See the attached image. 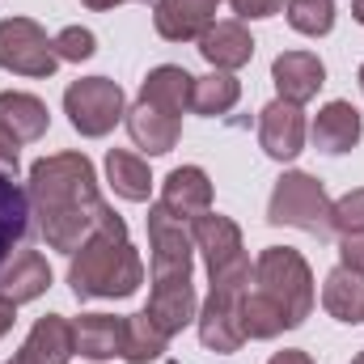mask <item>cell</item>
I'll use <instances>...</instances> for the list:
<instances>
[{
	"label": "cell",
	"instance_id": "1",
	"mask_svg": "<svg viewBox=\"0 0 364 364\" xmlns=\"http://www.w3.org/2000/svg\"><path fill=\"white\" fill-rule=\"evenodd\" d=\"M30 208L51 250L77 255L93 233L127 229L123 216L97 195V174L85 153H55L30 166Z\"/></svg>",
	"mask_w": 364,
	"mask_h": 364
},
{
	"label": "cell",
	"instance_id": "2",
	"mask_svg": "<svg viewBox=\"0 0 364 364\" xmlns=\"http://www.w3.org/2000/svg\"><path fill=\"white\" fill-rule=\"evenodd\" d=\"M149 250H153V292L144 314L174 339L186 322L199 318L195 284H191V263H195V242L186 220L170 216L161 203L149 208Z\"/></svg>",
	"mask_w": 364,
	"mask_h": 364
},
{
	"label": "cell",
	"instance_id": "3",
	"mask_svg": "<svg viewBox=\"0 0 364 364\" xmlns=\"http://www.w3.org/2000/svg\"><path fill=\"white\" fill-rule=\"evenodd\" d=\"M144 284V263L127 242V229L93 233L68 263V288L77 301H123Z\"/></svg>",
	"mask_w": 364,
	"mask_h": 364
},
{
	"label": "cell",
	"instance_id": "4",
	"mask_svg": "<svg viewBox=\"0 0 364 364\" xmlns=\"http://www.w3.org/2000/svg\"><path fill=\"white\" fill-rule=\"evenodd\" d=\"M255 292L272 296L275 305L288 314V326L296 331L309 309H314V272L292 246H267L255 259Z\"/></svg>",
	"mask_w": 364,
	"mask_h": 364
},
{
	"label": "cell",
	"instance_id": "5",
	"mask_svg": "<svg viewBox=\"0 0 364 364\" xmlns=\"http://www.w3.org/2000/svg\"><path fill=\"white\" fill-rule=\"evenodd\" d=\"M267 220L272 225H292L301 233H314V237H331V199H326V186L314 178V174H284L272 191V203H267Z\"/></svg>",
	"mask_w": 364,
	"mask_h": 364
},
{
	"label": "cell",
	"instance_id": "6",
	"mask_svg": "<svg viewBox=\"0 0 364 364\" xmlns=\"http://www.w3.org/2000/svg\"><path fill=\"white\" fill-rule=\"evenodd\" d=\"M64 114L85 140H102L119 119H127V97L110 77H81L64 90Z\"/></svg>",
	"mask_w": 364,
	"mask_h": 364
},
{
	"label": "cell",
	"instance_id": "7",
	"mask_svg": "<svg viewBox=\"0 0 364 364\" xmlns=\"http://www.w3.org/2000/svg\"><path fill=\"white\" fill-rule=\"evenodd\" d=\"M0 68L17 73V77L47 81L60 68L55 38H47V30L30 17H4L0 21Z\"/></svg>",
	"mask_w": 364,
	"mask_h": 364
},
{
	"label": "cell",
	"instance_id": "8",
	"mask_svg": "<svg viewBox=\"0 0 364 364\" xmlns=\"http://www.w3.org/2000/svg\"><path fill=\"white\" fill-rule=\"evenodd\" d=\"M242 292H208V301L199 305V343L208 348V352H220V356H229V352H237L242 343H246V331H242Z\"/></svg>",
	"mask_w": 364,
	"mask_h": 364
},
{
	"label": "cell",
	"instance_id": "9",
	"mask_svg": "<svg viewBox=\"0 0 364 364\" xmlns=\"http://www.w3.org/2000/svg\"><path fill=\"white\" fill-rule=\"evenodd\" d=\"M191 242H195V250H199V259H203L208 275L225 272V267H233L237 259H246L242 229H237L229 216H220V212H203V216H195V220H191Z\"/></svg>",
	"mask_w": 364,
	"mask_h": 364
},
{
	"label": "cell",
	"instance_id": "10",
	"mask_svg": "<svg viewBox=\"0 0 364 364\" xmlns=\"http://www.w3.org/2000/svg\"><path fill=\"white\" fill-rule=\"evenodd\" d=\"M259 144L275 161L301 157V149H305V110L296 102H284V97L267 102L263 114H259Z\"/></svg>",
	"mask_w": 364,
	"mask_h": 364
},
{
	"label": "cell",
	"instance_id": "11",
	"mask_svg": "<svg viewBox=\"0 0 364 364\" xmlns=\"http://www.w3.org/2000/svg\"><path fill=\"white\" fill-rule=\"evenodd\" d=\"M272 81L284 102L305 106L326 85V64L314 51H284V55H275V64H272Z\"/></svg>",
	"mask_w": 364,
	"mask_h": 364
},
{
	"label": "cell",
	"instance_id": "12",
	"mask_svg": "<svg viewBox=\"0 0 364 364\" xmlns=\"http://www.w3.org/2000/svg\"><path fill=\"white\" fill-rule=\"evenodd\" d=\"M220 0H157L153 26L170 43H199V34L216 21Z\"/></svg>",
	"mask_w": 364,
	"mask_h": 364
},
{
	"label": "cell",
	"instance_id": "13",
	"mask_svg": "<svg viewBox=\"0 0 364 364\" xmlns=\"http://www.w3.org/2000/svg\"><path fill=\"white\" fill-rule=\"evenodd\" d=\"M199 55L216 68V73H237L255 60V38L242 21H212L199 34Z\"/></svg>",
	"mask_w": 364,
	"mask_h": 364
},
{
	"label": "cell",
	"instance_id": "14",
	"mask_svg": "<svg viewBox=\"0 0 364 364\" xmlns=\"http://www.w3.org/2000/svg\"><path fill=\"white\" fill-rule=\"evenodd\" d=\"M77 352V339H73V322L60 318V314H47L30 326L21 352L13 356V364H68Z\"/></svg>",
	"mask_w": 364,
	"mask_h": 364
},
{
	"label": "cell",
	"instance_id": "15",
	"mask_svg": "<svg viewBox=\"0 0 364 364\" xmlns=\"http://www.w3.org/2000/svg\"><path fill=\"white\" fill-rule=\"evenodd\" d=\"M161 208L178 220H195L212 212V178L199 166H178L161 182Z\"/></svg>",
	"mask_w": 364,
	"mask_h": 364
},
{
	"label": "cell",
	"instance_id": "16",
	"mask_svg": "<svg viewBox=\"0 0 364 364\" xmlns=\"http://www.w3.org/2000/svg\"><path fill=\"white\" fill-rule=\"evenodd\" d=\"M360 132H364L360 110L352 102H326L318 110V119H314V149L318 153H331V157L352 153L360 144Z\"/></svg>",
	"mask_w": 364,
	"mask_h": 364
},
{
	"label": "cell",
	"instance_id": "17",
	"mask_svg": "<svg viewBox=\"0 0 364 364\" xmlns=\"http://www.w3.org/2000/svg\"><path fill=\"white\" fill-rule=\"evenodd\" d=\"M0 127H4L17 144H30V140H43V136H47L51 114H47L43 97L9 90V93H0Z\"/></svg>",
	"mask_w": 364,
	"mask_h": 364
},
{
	"label": "cell",
	"instance_id": "18",
	"mask_svg": "<svg viewBox=\"0 0 364 364\" xmlns=\"http://www.w3.org/2000/svg\"><path fill=\"white\" fill-rule=\"evenodd\" d=\"M127 132H132L136 149H144L149 157L170 153V149L178 144V136H182L178 119L166 114V110H157V106H149V102H136V106L127 110Z\"/></svg>",
	"mask_w": 364,
	"mask_h": 364
},
{
	"label": "cell",
	"instance_id": "19",
	"mask_svg": "<svg viewBox=\"0 0 364 364\" xmlns=\"http://www.w3.org/2000/svg\"><path fill=\"white\" fill-rule=\"evenodd\" d=\"M51 288V267L38 250H21L9 259V267L0 272V296H9L13 305H26L34 296H43Z\"/></svg>",
	"mask_w": 364,
	"mask_h": 364
},
{
	"label": "cell",
	"instance_id": "20",
	"mask_svg": "<svg viewBox=\"0 0 364 364\" xmlns=\"http://www.w3.org/2000/svg\"><path fill=\"white\" fill-rule=\"evenodd\" d=\"M30 212H34V208H30V195L9 178V174H0V272L9 267L13 250L26 242V233H30Z\"/></svg>",
	"mask_w": 364,
	"mask_h": 364
},
{
	"label": "cell",
	"instance_id": "21",
	"mask_svg": "<svg viewBox=\"0 0 364 364\" xmlns=\"http://www.w3.org/2000/svg\"><path fill=\"white\" fill-rule=\"evenodd\" d=\"M191 90H195V77H191L186 68L161 64V68H153V73L144 77L140 102H149V106H157V110H166V114L178 119L182 110H191Z\"/></svg>",
	"mask_w": 364,
	"mask_h": 364
},
{
	"label": "cell",
	"instance_id": "22",
	"mask_svg": "<svg viewBox=\"0 0 364 364\" xmlns=\"http://www.w3.org/2000/svg\"><path fill=\"white\" fill-rule=\"evenodd\" d=\"M73 339H77V352L90 356V360L123 356V318H110V314H81V318L73 322Z\"/></svg>",
	"mask_w": 364,
	"mask_h": 364
},
{
	"label": "cell",
	"instance_id": "23",
	"mask_svg": "<svg viewBox=\"0 0 364 364\" xmlns=\"http://www.w3.org/2000/svg\"><path fill=\"white\" fill-rule=\"evenodd\" d=\"M322 309L343 322V326H356L364 322V275L348 272V267H335L322 284Z\"/></svg>",
	"mask_w": 364,
	"mask_h": 364
},
{
	"label": "cell",
	"instance_id": "24",
	"mask_svg": "<svg viewBox=\"0 0 364 364\" xmlns=\"http://www.w3.org/2000/svg\"><path fill=\"white\" fill-rule=\"evenodd\" d=\"M106 178L114 186V195H123V199H132V203H144L149 191H153L149 166H144L136 153H127V149H110V153H106Z\"/></svg>",
	"mask_w": 364,
	"mask_h": 364
},
{
	"label": "cell",
	"instance_id": "25",
	"mask_svg": "<svg viewBox=\"0 0 364 364\" xmlns=\"http://www.w3.org/2000/svg\"><path fill=\"white\" fill-rule=\"evenodd\" d=\"M170 335L153 326V318L140 309L132 318H123V360L127 364H149V360H161Z\"/></svg>",
	"mask_w": 364,
	"mask_h": 364
},
{
	"label": "cell",
	"instance_id": "26",
	"mask_svg": "<svg viewBox=\"0 0 364 364\" xmlns=\"http://www.w3.org/2000/svg\"><path fill=\"white\" fill-rule=\"evenodd\" d=\"M242 97V81L233 73H208V77H195V90H191V110L195 114H229Z\"/></svg>",
	"mask_w": 364,
	"mask_h": 364
},
{
	"label": "cell",
	"instance_id": "27",
	"mask_svg": "<svg viewBox=\"0 0 364 364\" xmlns=\"http://www.w3.org/2000/svg\"><path fill=\"white\" fill-rule=\"evenodd\" d=\"M242 331H246V339H275V335H284L292 326H288V314L275 305L272 296L246 292V301H242Z\"/></svg>",
	"mask_w": 364,
	"mask_h": 364
},
{
	"label": "cell",
	"instance_id": "28",
	"mask_svg": "<svg viewBox=\"0 0 364 364\" xmlns=\"http://www.w3.org/2000/svg\"><path fill=\"white\" fill-rule=\"evenodd\" d=\"M288 26L296 34L322 38L335 30V0H288Z\"/></svg>",
	"mask_w": 364,
	"mask_h": 364
},
{
	"label": "cell",
	"instance_id": "29",
	"mask_svg": "<svg viewBox=\"0 0 364 364\" xmlns=\"http://www.w3.org/2000/svg\"><path fill=\"white\" fill-rule=\"evenodd\" d=\"M331 229L335 233H364V186L360 191H348L343 199L331 203Z\"/></svg>",
	"mask_w": 364,
	"mask_h": 364
},
{
	"label": "cell",
	"instance_id": "30",
	"mask_svg": "<svg viewBox=\"0 0 364 364\" xmlns=\"http://www.w3.org/2000/svg\"><path fill=\"white\" fill-rule=\"evenodd\" d=\"M93 51H97V38H93L85 26H68V30L55 34V55H60V60L81 64V60H90Z\"/></svg>",
	"mask_w": 364,
	"mask_h": 364
},
{
	"label": "cell",
	"instance_id": "31",
	"mask_svg": "<svg viewBox=\"0 0 364 364\" xmlns=\"http://www.w3.org/2000/svg\"><path fill=\"white\" fill-rule=\"evenodd\" d=\"M229 4H233L237 17H250V21H259V17H275V13L284 9V0H229Z\"/></svg>",
	"mask_w": 364,
	"mask_h": 364
},
{
	"label": "cell",
	"instance_id": "32",
	"mask_svg": "<svg viewBox=\"0 0 364 364\" xmlns=\"http://www.w3.org/2000/svg\"><path fill=\"white\" fill-rule=\"evenodd\" d=\"M339 255H343V267L348 272L364 275V233H348L343 246H339Z\"/></svg>",
	"mask_w": 364,
	"mask_h": 364
},
{
	"label": "cell",
	"instance_id": "33",
	"mask_svg": "<svg viewBox=\"0 0 364 364\" xmlns=\"http://www.w3.org/2000/svg\"><path fill=\"white\" fill-rule=\"evenodd\" d=\"M0 174H9V178H17V140L0 127Z\"/></svg>",
	"mask_w": 364,
	"mask_h": 364
},
{
	"label": "cell",
	"instance_id": "34",
	"mask_svg": "<svg viewBox=\"0 0 364 364\" xmlns=\"http://www.w3.org/2000/svg\"><path fill=\"white\" fill-rule=\"evenodd\" d=\"M13 322H17V305H13L9 296H0V339L13 331Z\"/></svg>",
	"mask_w": 364,
	"mask_h": 364
},
{
	"label": "cell",
	"instance_id": "35",
	"mask_svg": "<svg viewBox=\"0 0 364 364\" xmlns=\"http://www.w3.org/2000/svg\"><path fill=\"white\" fill-rule=\"evenodd\" d=\"M267 364H314V360H309L305 352H275Z\"/></svg>",
	"mask_w": 364,
	"mask_h": 364
},
{
	"label": "cell",
	"instance_id": "36",
	"mask_svg": "<svg viewBox=\"0 0 364 364\" xmlns=\"http://www.w3.org/2000/svg\"><path fill=\"white\" fill-rule=\"evenodd\" d=\"M85 9H97V13H106V9H119V4H127V0H81Z\"/></svg>",
	"mask_w": 364,
	"mask_h": 364
},
{
	"label": "cell",
	"instance_id": "37",
	"mask_svg": "<svg viewBox=\"0 0 364 364\" xmlns=\"http://www.w3.org/2000/svg\"><path fill=\"white\" fill-rule=\"evenodd\" d=\"M352 17L364 26V0H352Z\"/></svg>",
	"mask_w": 364,
	"mask_h": 364
},
{
	"label": "cell",
	"instance_id": "38",
	"mask_svg": "<svg viewBox=\"0 0 364 364\" xmlns=\"http://www.w3.org/2000/svg\"><path fill=\"white\" fill-rule=\"evenodd\" d=\"M356 81H360V93H364V64H360V73H356Z\"/></svg>",
	"mask_w": 364,
	"mask_h": 364
},
{
	"label": "cell",
	"instance_id": "39",
	"mask_svg": "<svg viewBox=\"0 0 364 364\" xmlns=\"http://www.w3.org/2000/svg\"><path fill=\"white\" fill-rule=\"evenodd\" d=\"M352 364H364V352H360V356H356V360H352Z\"/></svg>",
	"mask_w": 364,
	"mask_h": 364
},
{
	"label": "cell",
	"instance_id": "40",
	"mask_svg": "<svg viewBox=\"0 0 364 364\" xmlns=\"http://www.w3.org/2000/svg\"><path fill=\"white\" fill-rule=\"evenodd\" d=\"M9 364H13V360H9Z\"/></svg>",
	"mask_w": 364,
	"mask_h": 364
},
{
	"label": "cell",
	"instance_id": "41",
	"mask_svg": "<svg viewBox=\"0 0 364 364\" xmlns=\"http://www.w3.org/2000/svg\"><path fill=\"white\" fill-rule=\"evenodd\" d=\"M93 364H97V360H93Z\"/></svg>",
	"mask_w": 364,
	"mask_h": 364
}]
</instances>
